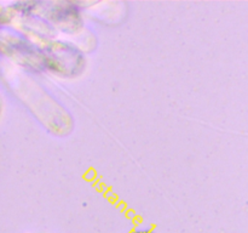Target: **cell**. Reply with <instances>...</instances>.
<instances>
[{"mask_svg": "<svg viewBox=\"0 0 248 233\" xmlns=\"http://www.w3.org/2000/svg\"><path fill=\"white\" fill-rule=\"evenodd\" d=\"M132 233H152L149 232V231H145V230H138V231H135V232Z\"/></svg>", "mask_w": 248, "mask_h": 233, "instance_id": "cell-1", "label": "cell"}]
</instances>
